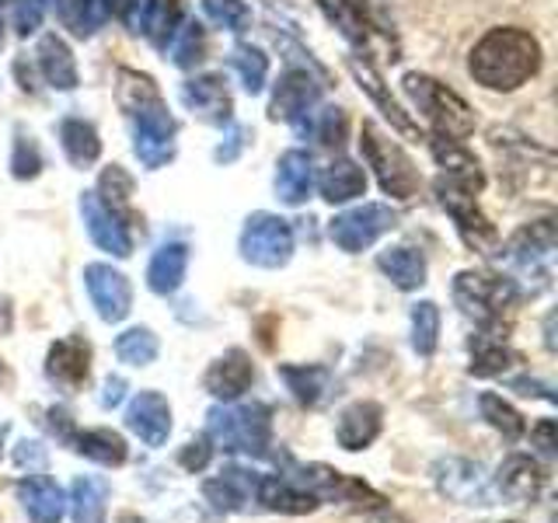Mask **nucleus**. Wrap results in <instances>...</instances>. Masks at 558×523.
<instances>
[{
  "label": "nucleus",
  "instance_id": "393cba45",
  "mask_svg": "<svg viewBox=\"0 0 558 523\" xmlns=\"http://www.w3.org/2000/svg\"><path fill=\"white\" fill-rule=\"evenodd\" d=\"M314 188V161L307 150H287L276 165V196L287 206H301Z\"/></svg>",
  "mask_w": 558,
  "mask_h": 523
},
{
  "label": "nucleus",
  "instance_id": "f8f14e48",
  "mask_svg": "<svg viewBox=\"0 0 558 523\" xmlns=\"http://www.w3.org/2000/svg\"><path fill=\"white\" fill-rule=\"evenodd\" d=\"M322 98V84L314 81L307 70H287L283 77L276 84V95H272V119H283L290 126L301 130L307 115L314 112V105Z\"/></svg>",
  "mask_w": 558,
  "mask_h": 523
},
{
  "label": "nucleus",
  "instance_id": "a878e982",
  "mask_svg": "<svg viewBox=\"0 0 558 523\" xmlns=\"http://www.w3.org/2000/svg\"><path fill=\"white\" fill-rule=\"evenodd\" d=\"M380 405H374V401H356V405H349L342 415H339V447L342 450H363V447H371L377 440V433H380Z\"/></svg>",
  "mask_w": 558,
  "mask_h": 523
},
{
  "label": "nucleus",
  "instance_id": "bf43d9fd",
  "mask_svg": "<svg viewBox=\"0 0 558 523\" xmlns=\"http://www.w3.org/2000/svg\"><path fill=\"white\" fill-rule=\"evenodd\" d=\"M0 42H4V25H0Z\"/></svg>",
  "mask_w": 558,
  "mask_h": 523
},
{
  "label": "nucleus",
  "instance_id": "39448f33",
  "mask_svg": "<svg viewBox=\"0 0 558 523\" xmlns=\"http://www.w3.org/2000/svg\"><path fill=\"white\" fill-rule=\"evenodd\" d=\"M360 150L366 157V165L374 168L380 188L395 199H412L418 192V171L412 165V157L401 150L391 136H384L374 122H363L360 133Z\"/></svg>",
  "mask_w": 558,
  "mask_h": 523
},
{
  "label": "nucleus",
  "instance_id": "7ed1b4c3",
  "mask_svg": "<svg viewBox=\"0 0 558 523\" xmlns=\"http://www.w3.org/2000/svg\"><path fill=\"white\" fill-rule=\"evenodd\" d=\"M133 112V154L144 168H165L174 157V119L168 115L157 87L147 81L140 101H130Z\"/></svg>",
  "mask_w": 558,
  "mask_h": 523
},
{
  "label": "nucleus",
  "instance_id": "603ef678",
  "mask_svg": "<svg viewBox=\"0 0 558 523\" xmlns=\"http://www.w3.org/2000/svg\"><path fill=\"white\" fill-rule=\"evenodd\" d=\"M241 147H244V130L231 122V133H227V147H223V144L217 147V161H220V165H231L234 157L241 154Z\"/></svg>",
  "mask_w": 558,
  "mask_h": 523
},
{
  "label": "nucleus",
  "instance_id": "13d9d810",
  "mask_svg": "<svg viewBox=\"0 0 558 523\" xmlns=\"http://www.w3.org/2000/svg\"><path fill=\"white\" fill-rule=\"evenodd\" d=\"M119 523H144V520L133 516V513H126V516H119Z\"/></svg>",
  "mask_w": 558,
  "mask_h": 523
},
{
  "label": "nucleus",
  "instance_id": "f704fd0d",
  "mask_svg": "<svg viewBox=\"0 0 558 523\" xmlns=\"http://www.w3.org/2000/svg\"><path fill=\"white\" fill-rule=\"evenodd\" d=\"M168 49V57L174 66H182V70H192L199 60H203V52H206V35H203V25L196 22V17H182L179 25H174L171 32V39L165 42Z\"/></svg>",
  "mask_w": 558,
  "mask_h": 523
},
{
  "label": "nucleus",
  "instance_id": "2eb2a0df",
  "mask_svg": "<svg viewBox=\"0 0 558 523\" xmlns=\"http://www.w3.org/2000/svg\"><path fill=\"white\" fill-rule=\"evenodd\" d=\"M255 488H258V475L248 467H223L217 478H209L203 485V496L209 499V506L220 513H244L255 499Z\"/></svg>",
  "mask_w": 558,
  "mask_h": 523
},
{
  "label": "nucleus",
  "instance_id": "423d86ee",
  "mask_svg": "<svg viewBox=\"0 0 558 523\" xmlns=\"http://www.w3.org/2000/svg\"><path fill=\"white\" fill-rule=\"evenodd\" d=\"M453 301L478 325H496L502 318V311H510L520 301V290L506 276L458 272V279H453Z\"/></svg>",
  "mask_w": 558,
  "mask_h": 523
},
{
  "label": "nucleus",
  "instance_id": "3c124183",
  "mask_svg": "<svg viewBox=\"0 0 558 523\" xmlns=\"http://www.w3.org/2000/svg\"><path fill=\"white\" fill-rule=\"evenodd\" d=\"M14 461L22 464V467H25V464H28V467H46V450H43V443L25 440V443H17Z\"/></svg>",
  "mask_w": 558,
  "mask_h": 523
},
{
  "label": "nucleus",
  "instance_id": "6e6552de",
  "mask_svg": "<svg viewBox=\"0 0 558 523\" xmlns=\"http://www.w3.org/2000/svg\"><path fill=\"white\" fill-rule=\"evenodd\" d=\"M395 223H398V214L391 206L363 203V206L345 209V214H339L336 220H331L328 234L342 252H363V248H371L377 238L395 231Z\"/></svg>",
  "mask_w": 558,
  "mask_h": 523
},
{
  "label": "nucleus",
  "instance_id": "9d476101",
  "mask_svg": "<svg viewBox=\"0 0 558 523\" xmlns=\"http://www.w3.org/2000/svg\"><path fill=\"white\" fill-rule=\"evenodd\" d=\"M84 287H87V293H92V304H95L101 321L116 325V321H122L133 311V287H130V279L122 276L119 269H112V266L92 262V266L84 269Z\"/></svg>",
  "mask_w": 558,
  "mask_h": 523
},
{
  "label": "nucleus",
  "instance_id": "a19ab883",
  "mask_svg": "<svg viewBox=\"0 0 558 523\" xmlns=\"http://www.w3.org/2000/svg\"><path fill=\"white\" fill-rule=\"evenodd\" d=\"M440 342V307L433 301H418L412 307V349L418 356H433Z\"/></svg>",
  "mask_w": 558,
  "mask_h": 523
},
{
  "label": "nucleus",
  "instance_id": "5fc2aeb1",
  "mask_svg": "<svg viewBox=\"0 0 558 523\" xmlns=\"http://www.w3.org/2000/svg\"><path fill=\"white\" fill-rule=\"evenodd\" d=\"M534 443L541 447V453H545V458H555V423L551 418H545V423H541L537 429H534Z\"/></svg>",
  "mask_w": 558,
  "mask_h": 523
},
{
  "label": "nucleus",
  "instance_id": "4d7b16f0",
  "mask_svg": "<svg viewBox=\"0 0 558 523\" xmlns=\"http://www.w3.org/2000/svg\"><path fill=\"white\" fill-rule=\"evenodd\" d=\"M4 440H8V423H0V453H4Z\"/></svg>",
  "mask_w": 558,
  "mask_h": 523
},
{
  "label": "nucleus",
  "instance_id": "f03ea898",
  "mask_svg": "<svg viewBox=\"0 0 558 523\" xmlns=\"http://www.w3.org/2000/svg\"><path fill=\"white\" fill-rule=\"evenodd\" d=\"M206 436H209V443H217L223 453L262 458V453H269L272 415L262 401H248V405H217L206 415Z\"/></svg>",
  "mask_w": 558,
  "mask_h": 523
},
{
  "label": "nucleus",
  "instance_id": "72a5a7b5",
  "mask_svg": "<svg viewBox=\"0 0 558 523\" xmlns=\"http://www.w3.org/2000/svg\"><path fill=\"white\" fill-rule=\"evenodd\" d=\"M70 443H74V450L84 453L87 461L105 464V467H119L126 461V440L112 429H84Z\"/></svg>",
  "mask_w": 558,
  "mask_h": 523
},
{
  "label": "nucleus",
  "instance_id": "c03bdc74",
  "mask_svg": "<svg viewBox=\"0 0 558 523\" xmlns=\"http://www.w3.org/2000/svg\"><path fill=\"white\" fill-rule=\"evenodd\" d=\"M203 11L209 22L227 32H244L252 25V11L244 0H203Z\"/></svg>",
  "mask_w": 558,
  "mask_h": 523
},
{
  "label": "nucleus",
  "instance_id": "4c0bfd02",
  "mask_svg": "<svg viewBox=\"0 0 558 523\" xmlns=\"http://www.w3.org/2000/svg\"><path fill=\"white\" fill-rule=\"evenodd\" d=\"M349 70H353V77L360 81V87H366V92H371V98L380 105V112L388 115L391 122H395V130H401V133H409V136H415L418 130H415V122L409 119V112H401V105L384 92V84H380V77L374 74L371 66L366 63H360V60H349Z\"/></svg>",
  "mask_w": 558,
  "mask_h": 523
},
{
  "label": "nucleus",
  "instance_id": "e433bc0d",
  "mask_svg": "<svg viewBox=\"0 0 558 523\" xmlns=\"http://www.w3.org/2000/svg\"><path fill=\"white\" fill-rule=\"evenodd\" d=\"M318 8L325 11L328 22L342 32V39H349L356 49H366L371 32H366V17L356 0H318Z\"/></svg>",
  "mask_w": 558,
  "mask_h": 523
},
{
  "label": "nucleus",
  "instance_id": "4be33fe9",
  "mask_svg": "<svg viewBox=\"0 0 558 523\" xmlns=\"http://www.w3.org/2000/svg\"><path fill=\"white\" fill-rule=\"evenodd\" d=\"M541 485H545V471H541L534 458H523V453L506 458L496 475V488L510 502H534L541 496Z\"/></svg>",
  "mask_w": 558,
  "mask_h": 523
},
{
  "label": "nucleus",
  "instance_id": "ea45409f",
  "mask_svg": "<svg viewBox=\"0 0 558 523\" xmlns=\"http://www.w3.org/2000/svg\"><path fill=\"white\" fill-rule=\"evenodd\" d=\"M510 363H513V353L506 349L502 339L478 336L475 342H471V374H475V377H496Z\"/></svg>",
  "mask_w": 558,
  "mask_h": 523
},
{
  "label": "nucleus",
  "instance_id": "c85d7f7f",
  "mask_svg": "<svg viewBox=\"0 0 558 523\" xmlns=\"http://www.w3.org/2000/svg\"><path fill=\"white\" fill-rule=\"evenodd\" d=\"M105 506H109V482L98 475H81L70 485V513L74 523H105Z\"/></svg>",
  "mask_w": 558,
  "mask_h": 523
},
{
  "label": "nucleus",
  "instance_id": "49530a36",
  "mask_svg": "<svg viewBox=\"0 0 558 523\" xmlns=\"http://www.w3.org/2000/svg\"><path fill=\"white\" fill-rule=\"evenodd\" d=\"M11 171H14V179H35V174L43 171V154H39V144H35V139H32V136H25V133H17V139H14Z\"/></svg>",
  "mask_w": 558,
  "mask_h": 523
},
{
  "label": "nucleus",
  "instance_id": "a211bd4d",
  "mask_svg": "<svg viewBox=\"0 0 558 523\" xmlns=\"http://www.w3.org/2000/svg\"><path fill=\"white\" fill-rule=\"evenodd\" d=\"M255 366L244 349H227V353L206 370V391L220 401H238L244 391L252 388Z\"/></svg>",
  "mask_w": 558,
  "mask_h": 523
},
{
  "label": "nucleus",
  "instance_id": "dca6fc26",
  "mask_svg": "<svg viewBox=\"0 0 558 523\" xmlns=\"http://www.w3.org/2000/svg\"><path fill=\"white\" fill-rule=\"evenodd\" d=\"M46 374L52 384H60V388L77 391L87 380V374H92V345H87L81 336L52 342L49 356H46Z\"/></svg>",
  "mask_w": 558,
  "mask_h": 523
},
{
  "label": "nucleus",
  "instance_id": "4468645a",
  "mask_svg": "<svg viewBox=\"0 0 558 523\" xmlns=\"http://www.w3.org/2000/svg\"><path fill=\"white\" fill-rule=\"evenodd\" d=\"M126 426L147 447H165L171 436V405L161 391H140L126 409Z\"/></svg>",
  "mask_w": 558,
  "mask_h": 523
},
{
  "label": "nucleus",
  "instance_id": "bb28decb",
  "mask_svg": "<svg viewBox=\"0 0 558 523\" xmlns=\"http://www.w3.org/2000/svg\"><path fill=\"white\" fill-rule=\"evenodd\" d=\"M185 269H189V244L182 241H168L161 244V248L154 252L150 258V266H147V287L154 293H174L182 287V279H185Z\"/></svg>",
  "mask_w": 558,
  "mask_h": 523
},
{
  "label": "nucleus",
  "instance_id": "5701e85b",
  "mask_svg": "<svg viewBox=\"0 0 558 523\" xmlns=\"http://www.w3.org/2000/svg\"><path fill=\"white\" fill-rule=\"evenodd\" d=\"M433 157L440 161L444 174H447V182L450 185H458L464 192H482L485 185V174L478 168V161L471 157L464 147H461V139H447V136H433Z\"/></svg>",
  "mask_w": 558,
  "mask_h": 523
},
{
  "label": "nucleus",
  "instance_id": "c756f323",
  "mask_svg": "<svg viewBox=\"0 0 558 523\" xmlns=\"http://www.w3.org/2000/svg\"><path fill=\"white\" fill-rule=\"evenodd\" d=\"M366 192V171L349 161V157H339V161H331L322 174V196L336 206V203H349Z\"/></svg>",
  "mask_w": 558,
  "mask_h": 523
},
{
  "label": "nucleus",
  "instance_id": "c9c22d12",
  "mask_svg": "<svg viewBox=\"0 0 558 523\" xmlns=\"http://www.w3.org/2000/svg\"><path fill=\"white\" fill-rule=\"evenodd\" d=\"M52 8H57L60 25L74 32L77 39H92L105 25V17H109L98 0H52Z\"/></svg>",
  "mask_w": 558,
  "mask_h": 523
},
{
  "label": "nucleus",
  "instance_id": "f3484780",
  "mask_svg": "<svg viewBox=\"0 0 558 523\" xmlns=\"http://www.w3.org/2000/svg\"><path fill=\"white\" fill-rule=\"evenodd\" d=\"M136 35H144L154 46H165L171 39L174 25L182 22L179 0H133V8L122 17Z\"/></svg>",
  "mask_w": 558,
  "mask_h": 523
},
{
  "label": "nucleus",
  "instance_id": "0eeeda50",
  "mask_svg": "<svg viewBox=\"0 0 558 523\" xmlns=\"http://www.w3.org/2000/svg\"><path fill=\"white\" fill-rule=\"evenodd\" d=\"M293 255V227L276 214H252L241 231V258L258 269H283Z\"/></svg>",
  "mask_w": 558,
  "mask_h": 523
},
{
  "label": "nucleus",
  "instance_id": "473e14b6",
  "mask_svg": "<svg viewBox=\"0 0 558 523\" xmlns=\"http://www.w3.org/2000/svg\"><path fill=\"white\" fill-rule=\"evenodd\" d=\"M60 144H63V154L70 165H95L98 154H101V139H98V130L92 122L84 119H63L60 122Z\"/></svg>",
  "mask_w": 558,
  "mask_h": 523
},
{
  "label": "nucleus",
  "instance_id": "6ab92c4d",
  "mask_svg": "<svg viewBox=\"0 0 558 523\" xmlns=\"http://www.w3.org/2000/svg\"><path fill=\"white\" fill-rule=\"evenodd\" d=\"M255 502L269 513H290V516L318 510V496H311L290 475H258Z\"/></svg>",
  "mask_w": 558,
  "mask_h": 523
},
{
  "label": "nucleus",
  "instance_id": "aec40b11",
  "mask_svg": "<svg viewBox=\"0 0 558 523\" xmlns=\"http://www.w3.org/2000/svg\"><path fill=\"white\" fill-rule=\"evenodd\" d=\"M551 255H555V227H551V220L523 227V231L510 241V262H517L523 272L548 276Z\"/></svg>",
  "mask_w": 558,
  "mask_h": 523
},
{
  "label": "nucleus",
  "instance_id": "ddd939ff",
  "mask_svg": "<svg viewBox=\"0 0 558 523\" xmlns=\"http://www.w3.org/2000/svg\"><path fill=\"white\" fill-rule=\"evenodd\" d=\"M182 101L185 109L209 122V126H231V95H227V87L217 74H203V77H192L182 84Z\"/></svg>",
  "mask_w": 558,
  "mask_h": 523
},
{
  "label": "nucleus",
  "instance_id": "2f4dec72",
  "mask_svg": "<svg viewBox=\"0 0 558 523\" xmlns=\"http://www.w3.org/2000/svg\"><path fill=\"white\" fill-rule=\"evenodd\" d=\"M380 272L391 279L398 290H415L426 283V258L415 248H388L377 258Z\"/></svg>",
  "mask_w": 558,
  "mask_h": 523
},
{
  "label": "nucleus",
  "instance_id": "20e7f679",
  "mask_svg": "<svg viewBox=\"0 0 558 523\" xmlns=\"http://www.w3.org/2000/svg\"><path fill=\"white\" fill-rule=\"evenodd\" d=\"M405 95L415 101V109L429 119V126L436 130V136L447 139H464L475 133V115H471L468 101L458 98L444 87L440 81H433L426 74H405Z\"/></svg>",
  "mask_w": 558,
  "mask_h": 523
},
{
  "label": "nucleus",
  "instance_id": "864d4df0",
  "mask_svg": "<svg viewBox=\"0 0 558 523\" xmlns=\"http://www.w3.org/2000/svg\"><path fill=\"white\" fill-rule=\"evenodd\" d=\"M122 398H126V380L122 377H109L101 388V409H116L122 405Z\"/></svg>",
  "mask_w": 558,
  "mask_h": 523
},
{
  "label": "nucleus",
  "instance_id": "412c9836",
  "mask_svg": "<svg viewBox=\"0 0 558 523\" xmlns=\"http://www.w3.org/2000/svg\"><path fill=\"white\" fill-rule=\"evenodd\" d=\"M433 478L440 485V492L458 499V502H471V506H488V492L482 482V467L471 461H440L433 467Z\"/></svg>",
  "mask_w": 558,
  "mask_h": 523
},
{
  "label": "nucleus",
  "instance_id": "a18cd8bd",
  "mask_svg": "<svg viewBox=\"0 0 558 523\" xmlns=\"http://www.w3.org/2000/svg\"><path fill=\"white\" fill-rule=\"evenodd\" d=\"M311 115H314V122H311V126H304V130H311L314 136H318V144L339 147L342 139H345V112L336 109V105H328V109L311 112Z\"/></svg>",
  "mask_w": 558,
  "mask_h": 523
},
{
  "label": "nucleus",
  "instance_id": "09e8293b",
  "mask_svg": "<svg viewBox=\"0 0 558 523\" xmlns=\"http://www.w3.org/2000/svg\"><path fill=\"white\" fill-rule=\"evenodd\" d=\"M43 11H46V0H17V8H14V32H17V35L39 32V25H43Z\"/></svg>",
  "mask_w": 558,
  "mask_h": 523
},
{
  "label": "nucleus",
  "instance_id": "de8ad7c7",
  "mask_svg": "<svg viewBox=\"0 0 558 523\" xmlns=\"http://www.w3.org/2000/svg\"><path fill=\"white\" fill-rule=\"evenodd\" d=\"M130 188H133V182H130V174L126 171H122V168H109V171H105L101 174V192H105V196H109V203H105V206H109V209H116V214L122 217V209H126L130 206Z\"/></svg>",
  "mask_w": 558,
  "mask_h": 523
},
{
  "label": "nucleus",
  "instance_id": "37998d69",
  "mask_svg": "<svg viewBox=\"0 0 558 523\" xmlns=\"http://www.w3.org/2000/svg\"><path fill=\"white\" fill-rule=\"evenodd\" d=\"M478 405H482V418H485V423L493 426L496 433H502L506 440H520V436H523V418H520V412L510 405V401H502L499 394L485 391V394L478 398Z\"/></svg>",
  "mask_w": 558,
  "mask_h": 523
},
{
  "label": "nucleus",
  "instance_id": "7c9ffc66",
  "mask_svg": "<svg viewBox=\"0 0 558 523\" xmlns=\"http://www.w3.org/2000/svg\"><path fill=\"white\" fill-rule=\"evenodd\" d=\"M279 380L287 384V391L301 401V405H322L328 388H331V374L325 366H290L283 363L279 366Z\"/></svg>",
  "mask_w": 558,
  "mask_h": 523
},
{
  "label": "nucleus",
  "instance_id": "9b49d317",
  "mask_svg": "<svg viewBox=\"0 0 558 523\" xmlns=\"http://www.w3.org/2000/svg\"><path fill=\"white\" fill-rule=\"evenodd\" d=\"M81 217H84L87 234H92V241L101 252H109L116 258H126L133 252V238H130L126 220H122L116 209L105 206L98 192H84L81 196Z\"/></svg>",
  "mask_w": 558,
  "mask_h": 523
},
{
  "label": "nucleus",
  "instance_id": "6e6d98bb",
  "mask_svg": "<svg viewBox=\"0 0 558 523\" xmlns=\"http://www.w3.org/2000/svg\"><path fill=\"white\" fill-rule=\"evenodd\" d=\"M98 4L105 8V14H119V17H126V11L133 8V0H98Z\"/></svg>",
  "mask_w": 558,
  "mask_h": 523
},
{
  "label": "nucleus",
  "instance_id": "8fccbe9b",
  "mask_svg": "<svg viewBox=\"0 0 558 523\" xmlns=\"http://www.w3.org/2000/svg\"><path fill=\"white\" fill-rule=\"evenodd\" d=\"M209 458H214V447H209V436H199V440H192L182 447L179 461L185 471H203L209 464Z\"/></svg>",
  "mask_w": 558,
  "mask_h": 523
},
{
  "label": "nucleus",
  "instance_id": "cd10ccee",
  "mask_svg": "<svg viewBox=\"0 0 558 523\" xmlns=\"http://www.w3.org/2000/svg\"><path fill=\"white\" fill-rule=\"evenodd\" d=\"M35 60H39V70H43V77L49 81V87H57V92H74V87H77L81 77H77L74 52H70V46L60 39V35H43Z\"/></svg>",
  "mask_w": 558,
  "mask_h": 523
},
{
  "label": "nucleus",
  "instance_id": "f257e3e1",
  "mask_svg": "<svg viewBox=\"0 0 558 523\" xmlns=\"http://www.w3.org/2000/svg\"><path fill=\"white\" fill-rule=\"evenodd\" d=\"M541 66V46L523 28H493L471 49L468 70L488 92H517Z\"/></svg>",
  "mask_w": 558,
  "mask_h": 523
},
{
  "label": "nucleus",
  "instance_id": "b1692460",
  "mask_svg": "<svg viewBox=\"0 0 558 523\" xmlns=\"http://www.w3.org/2000/svg\"><path fill=\"white\" fill-rule=\"evenodd\" d=\"M17 499H22L32 523H60L63 513H66L63 488L52 478H43V475L17 482Z\"/></svg>",
  "mask_w": 558,
  "mask_h": 523
},
{
  "label": "nucleus",
  "instance_id": "58836bf2",
  "mask_svg": "<svg viewBox=\"0 0 558 523\" xmlns=\"http://www.w3.org/2000/svg\"><path fill=\"white\" fill-rule=\"evenodd\" d=\"M231 66L238 70V77L244 84V92L258 95L269 81V57L258 46H234L231 52Z\"/></svg>",
  "mask_w": 558,
  "mask_h": 523
},
{
  "label": "nucleus",
  "instance_id": "1a4fd4ad",
  "mask_svg": "<svg viewBox=\"0 0 558 523\" xmlns=\"http://www.w3.org/2000/svg\"><path fill=\"white\" fill-rule=\"evenodd\" d=\"M436 196H440V206L450 214V220L458 223L461 238L468 241V248L475 252H493L496 248V227L482 217V209L475 206V192H464L458 185H450L447 179L436 182Z\"/></svg>",
  "mask_w": 558,
  "mask_h": 523
},
{
  "label": "nucleus",
  "instance_id": "79ce46f5",
  "mask_svg": "<svg viewBox=\"0 0 558 523\" xmlns=\"http://www.w3.org/2000/svg\"><path fill=\"white\" fill-rule=\"evenodd\" d=\"M157 349H161V342H157V336L150 328H130V331H122V336L116 339V356L122 363H130V366L154 363Z\"/></svg>",
  "mask_w": 558,
  "mask_h": 523
}]
</instances>
